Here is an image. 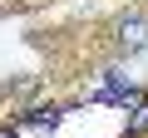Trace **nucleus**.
Instances as JSON below:
<instances>
[{
  "instance_id": "obj_4",
  "label": "nucleus",
  "mask_w": 148,
  "mask_h": 138,
  "mask_svg": "<svg viewBox=\"0 0 148 138\" xmlns=\"http://www.w3.org/2000/svg\"><path fill=\"white\" fill-rule=\"evenodd\" d=\"M0 138H15V133H0Z\"/></svg>"
},
{
  "instance_id": "obj_3",
  "label": "nucleus",
  "mask_w": 148,
  "mask_h": 138,
  "mask_svg": "<svg viewBox=\"0 0 148 138\" xmlns=\"http://www.w3.org/2000/svg\"><path fill=\"white\" fill-rule=\"evenodd\" d=\"M59 118H64V109H54V104H49V109H30V113H20V123H49V128H54Z\"/></svg>"
},
{
  "instance_id": "obj_2",
  "label": "nucleus",
  "mask_w": 148,
  "mask_h": 138,
  "mask_svg": "<svg viewBox=\"0 0 148 138\" xmlns=\"http://www.w3.org/2000/svg\"><path fill=\"white\" fill-rule=\"evenodd\" d=\"M123 133H128V138H148V99H138V104H133V113H128Z\"/></svg>"
},
{
  "instance_id": "obj_1",
  "label": "nucleus",
  "mask_w": 148,
  "mask_h": 138,
  "mask_svg": "<svg viewBox=\"0 0 148 138\" xmlns=\"http://www.w3.org/2000/svg\"><path fill=\"white\" fill-rule=\"evenodd\" d=\"M114 44H119L123 54L148 49V15H143V10H123V15H114Z\"/></svg>"
}]
</instances>
